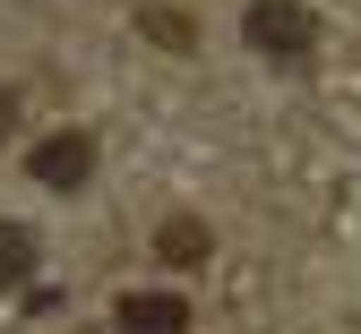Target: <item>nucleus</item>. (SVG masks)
<instances>
[{"instance_id": "1", "label": "nucleus", "mask_w": 361, "mask_h": 334, "mask_svg": "<svg viewBox=\"0 0 361 334\" xmlns=\"http://www.w3.org/2000/svg\"><path fill=\"white\" fill-rule=\"evenodd\" d=\"M241 34H250V52H267V60H310V52H319V18H310L301 0H250Z\"/></svg>"}, {"instance_id": "2", "label": "nucleus", "mask_w": 361, "mask_h": 334, "mask_svg": "<svg viewBox=\"0 0 361 334\" xmlns=\"http://www.w3.org/2000/svg\"><path fill=\"white\" fill-rule=\"evenodd\" d=\"M86 172H95V137H78V129L43 137L26 155V180H43V188H86Z\"/></svg>"}, {"instance_id": "3", "label": "nucleus", "mask_w": 361, "mask_h": 334, "mask_svg": "<svg viewBox=\"0 0 361 334\" xmlns=\"http://www.w3.org/2000/svg\"><path fill=\"white\" fill-rule=\"evenodd\" d=\"M121 334H190V309L164 292H129L121 300Z\"/></svg>"}, {"instance_id": "4", "label": "nucleus", "mask_w": 361, "mask_h": 334, "mask_svg": "<svg viewBox=\"0 0 361 334\" xmlns=\"http://www.w3.org/2000/svg\"><path fill=\"white\" fill-rule=\"evenodd\" d=\"M26 274H35V231L0 223V283H26Z\"/></svg>"}, {"instance_id": "5", "label": "nucleus", "mask_w": 361, "mask_h": 334, "mask_svg": "<svg viewBox=\"0 0 361 334\" xmlns=\"http://www.w3.org/2000/svg\"><path fill=\"white\" fill-rule=\"evenodd\" d=\"M164 257H172V266H198V257H207V231H198L190 214H172V223H164Z\"/></svg>"}, {"instance_id": "6", "label": "nucleus", "mask_w": 361, "mask_h": 334, "mask_svg": "<svg viewBox=\"0 0 361 334\" xmlns=\"http://www.w3.org/2000/svg\"><path fill=\"white\" fill-rule=\"evenodd\" d=\"M9 129H18V94L0 86V137H9Z\"/></svg>"}]
</instances>
